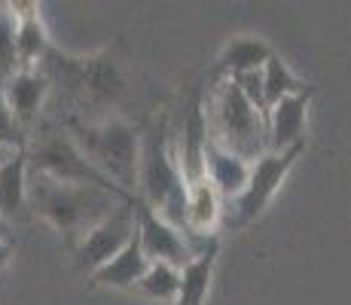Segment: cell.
Segmentation results:
<instances>
[{
    "mask_svg": "<svg viewBox=\"0 0 351 305\" xmlns=\"http://www.w3.org/2000/svg\"><path fill=\"white\" fill-rule=\"evenodd\" d=\"M134 195L174 229H186V178L180 171L178 153L171 150L165 119H153L141 134Z\"/></svg>",
    "mask_w": 351,
    "mask_h": 305,
    "instance_id": "cell-1",
    "label": "cell"
},
{
    "mask_svg": "<svg viewBox=\"0 0 351 305\" xmlns=\"http://www.w3.org/2000/svg\"><path fill=\"white\" fill-rule=\"evenodd\" d=\"M40 71L49 77V83L58 80L83 110H117L132 92L125 67L113 49H101L95 56H67L58 46H49L46 58L40 61Z\"/></svg>",
    "mask_w": 351,
    "mask_h": 305,
    "instance_id": "cell-2",
    "label": "cell"
},
{
    "mask_svg": "<svg viewBox=\"0 0 351 305\" xmlns=\"http://www.w3.org/2000/svg\"><path fill=\"white\" fill-rule=\"evenodd\" d=\"M117 205V195L98 186H73V183H58L40 178V174H28V211L46 220L67 241H80Z\"/></svg>",
    "mask_w": 351,
    "mask_h": 305,
    "instance_id": "cell-3",
    "label": "cell"
},
{
    "mask_svg": "<svg viewBox=\"0 0 351 305\" xmlns=\"http://www.w3.org/2000/svg\"><path fill=\"white\" fill-rule=\"evenodd\" d=\"M67 138L73 141L80 153L86 156L92 168L117 183L123 193L132 195L138 186V144L141 134L128 119H71L67 122Z\"/></svg>",
    "mask_w": 351,
    "mask_h": 305,
    "instance_id": "cell-4",
    "label": "cell"
},
{
    "mask_svg": "<svg viewBox=\"0 0 351 305\" xmlns=\"http://www.w3.org/2000/svg\"><path fill=\"white\" fill-rule=\"evenodd\" d=\"M205 134L223 150L254 162L266 153V117L241 95L235 80H214L205 107Z\"/></svg>",
    "mask_w": 351,
    "mask_h": 305,
    "instance_id": "cell-5",
    "label": "cell"
},
{
    "mask_svg": "<svg viewBox=\"0 0 351 305\" xmlns=\"http://www.w3.org/2000/svg\"><path fill=\"white\" fill-rule=\"evenodd\" d=\"M28 174H40V178H49L58 183H73V186H98L104 193L117 195L119 202L128 199V193L110 183L107 178H101L95 168L86 162V156L73 147V141L67 138L64 128H52L43 125L40 132L28 134Z\"/></svg>",
    "mask_w": 351,
    "mask_h": 305,
    "instance_id": "cell-6",
    "label": "cell"
},
{
    "mask_svg": "<svg viewBox=\"0 0 351 305\" xmlns=\"http://www.w3.org/2000/svg\"><path fill=\"white\" fill-rule=\"evenodd\" d=\"M302 153H306V144H296L285 153H263L260 159H254L251 178H247L245 189H241L232 202L223 205V223H220V226L239 232L247 223H254L256 217L269 208V202L275 199V193H278L281 183L287 180V174L293 171L296 159H300Z\"/></svg>",
    "mask_w": 351,
    "mask_h": 305,
    "instance_id": "cell-7",
    "label": "cell"
},
{
    "mask_svg": "<svg viewBox=\"0 0 351 305\" xmlns=\"http://www.w3.org/2000/svg\"><path fill=\"white\" fill-rule=\"evenodd\" d=\"M132 235H134V214H132V205H128V199H125L73 244L77 269L80 272H89V275L98 272L104 263H110L113 256L125 247Z\"/></svg>",
    "mask_w": 351,
    "mask_h": 305,
    "instance_id": "cell-8",
    "label": "cell"
},
{
    "mask_svg": "<svg viewBox=\"0 0 351 305\" xmlns=\"http://www.w3.org/2000/svg\"><path fill=\"white\" fill-rule=\"evenodd\" d=\"M128 205H132L134 226H138V239H141V247H144L147 260L150 263H168V266H174V269H184L186 263L193 260L195 250H193V244L180 235V229H174L171 223H165L134 193L128 195Z\"/></svg>",
    "mask_w": 351,
    "mask_h": 305,
    "instance_id": "cell-9",
    "label": "cell"
},
{
    "mask_svg": "<svg viewBox=\"0 0 351 305\" xmlns=\"http://www.w3.org/2000/svg\"><path fill=\"white\" fill-rule=\"evenodd\" d=\"M52 92V83L40 67H19L10 77H3V98L12 119L19 122L25 134L34 132L40 110L46 107V98Z\"/></svg>",
    "mask_w": 351,
    "mask_h": 305,
    "instance_id": "cell-10",
    "label": "cell"
},
{
    "mask_svg": "<svg viewBox=\"0 0 351 305\" xmlns=\"http://www.w3.org/2000/svg\"><path fill=\"white\" fill-rule=\"evenodd\" d=\"M315 98V86L287 95L266 113V153H285L296 144H306V119L308 104Z\"/></svg>",
    "mask_w": 351,
    "mask_h": 305,
    "instance_id": "cell-11",
    "label": "cell"
},
{
    "mask_svg": "<svg viewBox=\"0 0 351 305\" xmlns=\"http://www.w3.org/2000/svg\"><path fill=\"white\" fill-rule=\"evenodd\" d=\"M202 159H205V178L217 189V195L226 202H232L235 195L245 189L247 178H251V162H245L241 156L223 150L220 144H214L205 134V147H202Z\"/></svg>",
    "mask_w": 351,
    "mask_h": 305,
    "instance_id": "cell-12",
    "label": "cell"
},
{
    "mask_svg": "<svg viewBox=\"0 0 351 305\" xmlns=\"http://www.w3.org/2000/svg\"><path fill=\"white\" fill-rule=\"evenodd\" d=\"M6 10L16 19V61L19 67H40L46 58L52 40L46 31L43 19H40L37 3H10Z\"/></svg>",
    "mask_w": 351,
    "mask_h": 305,
    "instance_id": "cell-13",
    "label": "cell"
},
{
    "mask_svg": "<svg viewBox=\"0 0 351 305\" xmlns=\"http://www.w3.org/2000/svg\"><path fill=\"white\" fill-rule=\"evenodd\" d=\"M272 56H275V49L263 37L239 34V37H232L223 46L211 77L214 80H235V77H245V73H256V71H263V64Z\"/></svg>",
    "mask_w": 351,
    "mask_h": 305,
    "instance_id": "cell-14",
    "label": "cell"
},
{
    "mask_svg": "<svg viewBox=\"0 0 351 305\" xmlns=\"http://www.w3.org/2000/svg\"><path fill=\"white\" fill-rule=\"evenodd\" d=\"M217 256H220V239L217 235H208L202 241L199 254H193V260L180 269V287H178L174 305H205L208 293H211Z\"/></svg>",
    "mask_w": 351,
    "mask_h": 305,
    "instance_id": "cell-15",
    "label": "cell"
},
{
    "mask_svg": "<svg viewBox=\"0 0 351 305\" xmlns=\"http://www.w3.org/2000/svg\"><path fill=\"white\" fill-rule=\"evenodd\" d=\"M150 260H147L144 247H141L138 239V226H134V235L128 239V244L113 256L110 263L92 272V287H113V290H134V284L141 281V275L147 272Z\"/></svg>",
    "mask_w": 351,
    "mask_h": 305,
    "instance_id": "cell-16",
    "label": "cell"
},
{
    "mask_svg": "<svg viewBox=\"0 0 351 305\" xmlns=\"http://www.w3.org/2000/svg\"><path fill=\"white\" fill-rule=\"evenodd\" d=\"M28 156L16 150L0 165V217L6 223L28 220Z\"/></svg>",
    "mask_w": 351,
    "mask_h": 305,
    "instance_id": "cell-17",
    "label": "cell"
},
{
    "mask_svg": "<svg viewBox=\"0 0 351 305\" xmlns=\"http://www.w3.org/2000/svg\"><path fill=\"white\" fill-rule=\"evenodd\" d=\"M223 223V199L208 178L186 183V232H195L199 239L217 235L214 229Z\"/></svg>",
    "mask_w": 351,
    "mask_h": 305,
    "instance_id": "cell-18",
    "label": "cell"
},
{
    "mask_svg": "<svg viewBox=\"0 0 351 305\" xmlns=\"http://www.w3.org/2000/svg\"><path fill=\"white\" fill-rule=\"evenodd\" d=\"M260 80H263V101H266V113H269V107L278 104L281 98H287V95H296V92L306 89V83H302V80L290 71L287 61L281 58L278 52H275V56L263 64Z\"/></svg>",
    "mask_w": 351,
    "mask_h": 305,
    "instance_id": "cell-19",
    "label": "cell"
},
{
    "mask_svg": "<svg viewBox=\"0 0 351 305\" xmlns=\"http://www.w3.org/2000/svg\"><path fill=\"white\" fill-rule=\"evenodd\" d=\"M178 287H180V269L168 266V263H150L147 272L141 275V281L134 284V293H141L144 300H153V302L174 305Z\"/></svg>",
    "mask_w": 351,
    "mask_h": 305,
    "instance_id": "cell-20",
    "label": "cell"
},
{
    "mask_svg": "<svg viewBox=\"0 0 351 305\" xmlns=\"http://www.w3.org/2000/svg\"><path fill=\"white\" fill-rule=\"evenodd\" d=\"M19 71L16 61V19L6 6H0V77Z\"/></svg>",
    "mask_w": 351,
    "mask_h": 305,
    "instance_id": "cell-21",
    "label": "cell"
},
{
    "mask_svg": "<svg viewBox=\"0 0 351 305\" xmlns=\"http://www.w3.org/2000/svg\"><path fill=\"white\" fill-rule=\"evenodd\" d=\"M0 147H10V150H25L28 147V134L19 128V122L12 119L10 107H6L3 77H0Z\"/></svg>",
    "mask_w": 351,
    "mask_h": 305,
    "instance_id": "cell-22",
    "label": "cell"
},
{
    "mask_svg": "<svg viewBox=\"0 0 351 305\" xmlns=\"http://www.w3.org/2000/svg\"><path fill=\"white\" fill-rule=\"evenodd\" d=\"M12 250H16V244L6 241V239H0V272H3V269L12 263Z\"/></svg>",
    "mask_w": 351,
    "mask_h": 305,
    "instance_id": "cell-23",
    "label": "cell"
},
{
    "mask_svg": "<svg viewBox=\"0 0 351 305\" xmlns=\"http://www.w3.org/2000/svg\"><path fill=\"white\" fill-rule=\"evenodd\" d=\"M0 239L12 241V239H10V223H6V220H3V217H0Z\"/></svg>",
    "mask_w": 351,
    "mask_h": 305,
    "instance_id": "cell-24",
    "label": "cell"
},
{
    "mask_svg": "<svg viewBox=\"0 0 351 305\" xmlns=\"http://www.w3.org/2000/svg\"><path fill=\"white\" fill-rule=\"evenodd\" d=\"M12 153H16V150H10V147H0V165H3V162H6V159H10V156H12Z\"/></svg>",
    "mask_w": 351,
    "mask_h": 305,
    "instance_id": "cell-25",
    "label": "cell"
}]
</instances>
